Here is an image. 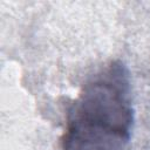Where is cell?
<instances>
[{
	"label": "cell",
	"instance_id": "cell-1",
	"mask_svg": "<svg viewBox=\"0 0 150 150\" xmlns=\"http://www.w3.org/2000/svg\"><path fill=\"white\" fill-rule=\"evenodd\" d=\"M134 122L129 70L114 60L83 84L70 104L62 150H130Z\"/></svg>",
	"mask_w": 150,
	"mask_h": 150
}]
</instances>
